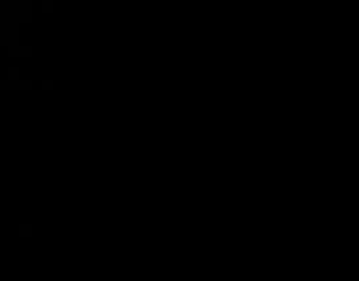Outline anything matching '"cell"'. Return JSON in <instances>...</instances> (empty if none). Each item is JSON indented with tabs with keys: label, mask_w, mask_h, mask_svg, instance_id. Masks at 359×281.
Returning a JSON list of instances; mask_svg holds the SVG:
<instances>
[{
	"label": "cell",
	"mask_w": 359,
	"mask_h": 281,
	"mask_svg": "<svg viewBox=\"0 0 359 281\" xmlns=\"http://www.w3.org/2000/svg\"><path fill=\"white\" fill-rule=\"evenodd\" d=\"M19 235L21 238H29L32 235V225H21L19 227Z\"/></svg>",
	"instance_id": "cell-1"
},
{
	"label": "cell",
	"mask_w": 359,
	"mask_h": 281,
	"mask_svg": "<svg viewBox=\"0 0 359 281\" xmlns=\"http://www.w3.org/2000/svg\"><path fill=\"white\" fill-rule=\"evenodd\" d=\"M0 88H13V82H0Z\"/></svg>",
	"instance_id": "cell-2"
}]
</instances>
